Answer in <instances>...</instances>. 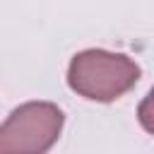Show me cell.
Listing matches in <instances>:
<instances>
[{"instance_id": "6da1fadb", "label": "cell", "mask_w": 154, "mask_h": 154, "mask_svg": "<svg viewBox=\"0 0 154 154\" xmlns=\"http://www.w3.org/2000/svg\"><path fill=\"white\" fill-rule=\"evenodd\" d=\"M140 67L120 55L108 51H84L77 53L67 70L70 87L91 101H113L135 87Z\"/></svg>"}, {"instance_id": "7a4b0ae2", "label": "cell", "mask_w": 154, "mask_h": 154, "mask_svg": "<svg viewBox=\"0 0 154 154\" xmlns=\"http://www.w3.org/2000/svg\"><path fill=\"white\" fill-rule=\"evenodd\" d=\"M63 111L55 103L31 101L10 113L0 125V154H38L60 135Z\"/></svg>"}]
</instances>
